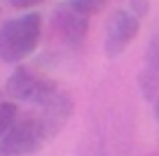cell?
Returning a JSON list of instances; mask_svg holds the SVG:
<instances>
[{"mask_svg":"<svg viewBox=\"0 0 159 156\" xmlns=\"http://www.w3.org/2000/svg\"><path fill=\"white\" fill-rule=\"evenodd\" d=\"M154 114H157V121H159V100L154 102Z\"/></svg>","mask_w":159,"mask_h":156,"instance_id":"7c38bea8","label":"cell"},{"mask_svg":"<svg viewBox=\"0 0 159 156\" xmlns=\"http://www.w3.org/2000/svg\"><path fill=\"white\" fill-rule=\"evenodd\" d=\"M66 5L73 7L80 14H84V16H94L108 5V0H66Z\"/></svg>","mask_w":159,"mask_h":156,"instance_id":"ba28073f","label":"cell"},{"mask_svg":"<svg viewBox=\"0 0 159 156\" xmlns=\"http://www.w3.org/2000/svg\"><path fill=\"white\" fill-rule=\"evenodd\" d=\"M138 86L148 100H152L159 91V30L150 37L143 58V70L138 75Z\"/></svg>","mask_w":159,"mask_h":156,"instance_id":"52a82bcc","label":"cell"},{"mask_svg":"<svg viewBox=\"0 0 159 156\" xmlns=\"http://www.w3.org/2000/svg\"><path fill=\"white\" fill-rule=\"evenodd\" d=\"M140 30V16H136L131 10H115L105 26V42L103 51L108 58H115L136 40Z\"/></svg>","mask_w":159,"mask_h":156,"instance_id":"277c9868","label":"cell"},{"mask_svg":"<svg viewBox=\"0 0 159 156\" xmlns=\"http://www.w3.org/2000/svg\"><path fill=\"white\" fill-rule=\"evenodd\" d=\"M0 102H2V93H0Z\"/></svg>","mask_w":159,"mask_h":156,"instance_id":"4fadbf2b","label":"cell"},{"mask_svg":"<svg viewBox=\"0 0 159 156\" xmlns=\"http://www.w3.org/2000/svg\"><path fill=\"white\" fill-rule=\"evenodd\" d=\"M56 89H59L56 82H52L49 77H45L42 72L28 68V65H16L14 72L7 77V84H5V91L14 100L35 102V105H42Z\"/></svg>","mask_w":159,"mask_h":156,"instance_id":"3957f363","label":"cell"},{"mask_svg":"<svg viewBox=\"0 0 159 156\" xmlns=\"http://www.w3.org/2000/svg\"><path fill=\"white\" fill-rule=\"evenodd\" d=\"M42 37V16L26 12L0 26V58L5 63H21L28 58Z\"/></svg>","mask_w":159,"mask_h":156,"instance_id":"6da1fadb","label":"cell"},{"mask_svg":"<svg viewBox=\"0 0 159 156\" xmlns=\"http://www.w3.org/2000/svg\"><path fill=\"white\" fill-rule=\"evenodd\" d=\"M131 12H134L136 16H148V10H150V2L148 0H131V7H129Z\"/></svg>","mask_w":159,"mask_h":156,"instance_id":"30bf717a","label":"cell"},{"mask_svg":"<svg viewBox=\"0 0 159 156\" xmlns=\"http://www.w3.org/2000/svg\"><path fill=\"white\" fill-rule=\"evenodd\" d=\"M40 2H45V0H10V5L14 10H30V7L40 5Z\"/></svg>","mask_w":159,"mask_h":156,"instance_id":"8fae6325","label":"cell"},{"mask_svg":"<svg viewBox=\"0 0 159 156\" xmlns=\"http://www.w3.org/2000/svg\"><path fill=\"white\" fill-rule=\"evenodd\" d=\"M52 28H54V33L59 35V40L66 47H73V49L82 47L87 30H89V16L75 12L73 7H68L63 2L52 16Z\"/></svg>","mask_w":159,"mask_h":156,"instance_id":"5b68a950","label":"cell"},{"mask_svg":"<svg viewBox=\"0 0 159 156\" xmlns=\"http://www.w3.org/2000/svg\"><path fill=\"white\" fill-rule=\"evenodd\" d=\"M16 117H19V112H16V105L12 100L0 102V137L12 128V124L16 121Z\"/></svg>","mask_w":159,"mask_h":156,"instance_id":"9c48e42d","label":"cell"},{"mask_svg":"<svg viewBox=\"0 0 159 156\" xmlns=\"http://www.w3.org/2000/svg\"><path fill=\"white\" fill-rule=\"evenodd\" d=\"M47 137V131L42 126V119L35 114L16 117L12 128L0 137V156H30L42 149Z\"/></svg>","mask_w":159,"mask_h":156,"instance_id":"7a4b0ae2","label":"cell"},{"mask_svg":"<svg viewBox=\"0 0 159 156\" xmlns=\"http://www.w3.org/2000/svg\"><path fill=\"white\" fill-rule=\"evenodd\" d=\"M40 107H42V112H40L38 117L42 119V126H45V131H47V137H54L56 133L66 126V121L70 119V114H73V98H70L63 89H56Z\"/></svg>","mask_w":159,"mask_h":156,"instance_id":"8992f818","label":"cell"}]
</instances>
